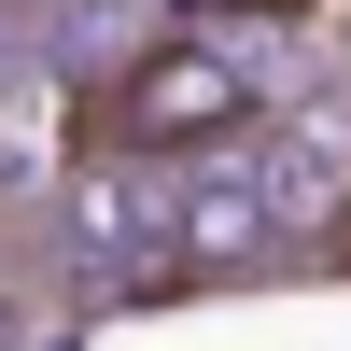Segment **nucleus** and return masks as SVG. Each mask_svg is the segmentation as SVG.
<instances>
[{
    "label": "nucleus",
    "mask_w": 351,
    "mask_h": 351,
    "mask_svg": "<svg viewBox=\"0 0 351 351\" xmlns=\"http://www.w3.org/2000/svg\"><path fill=\"white\" fill-rule=\"evenodd\" d=\"M169 253H183V295H253V281H295L253 141H225V155H183V197H169Z\"/></svg>",
    "instance_id": "nucleus-3"
},
{
    "label": "nucleus",
    "mask_w": 351,
    "mask_h": 351,
    "mask_svg": "<svg viewBox=\"0 0 351 351\" xmlns=\"http://www.w3.org/2000/svg\"><path fill=\"white\" fill-rule=\"evenodd\" d=\"M169 197H183V169H155V155H71L56 239H71V281H84V309L183 295V253H169Z\"/></svg>",
    "instance_id": "nucleus-2"
},
{
    "label": "nucleus",
    "mask_w": 351,
    "mask_h": 351,
    "mask_svg": "<svg viewBox=\"0 0 351 351\" xmlns=\"http://www.w3.org/2000/svg\"><path fill=\"white\" fill-rule=\"evenodd\" d=\"M253 169H267V211L295 267H351V99H295L253 127Z\"/></svg>",
    "instance_id": "nucleus-4"
},
{
    "label": "nucleus",
    "mask_w": 351,
    "mask_h": 351,
    "mask_svg": "<svg viewBox=\"0 0 351 351\" xmlns=\"http://www.w3.org/2000/svg\"><path fill=\"white\" fill-rule=\"evenodd\" d=\"M253 127H267V71H253L239 28H141V43L84 84V112H71L84 155H155V169L225 155V141H253Z\"/></svg>",
    "instance_id": "nucleus-1"
}]
</instances>
